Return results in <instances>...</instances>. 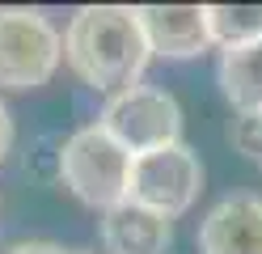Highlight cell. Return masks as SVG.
<instances>
[{"label": "cell", "instance_id": "9c48e42d", "mask_svg": "<svg viewBox=\"0 0 262 254\" xmlns=\"http://www.w3.org/2000/svg\"><path fill=\"white\" fill-rule=\"evenodd\" d=\"M220 89L237 114H262V43L228 47L220 55Z\"/></svg>", "mask_w": 262, "mask_h": 254}, {"label": "cell", "instance_id": "5b68a950", "mask_svg": "<svg viewBox=\"0 0 262 254\" xmlns=\"http://www.w3.org/2000/svg\"><path fill=\"white\" fill-rule=\"evenodd\" d=\"M63 55L55 26L34 9H0V85L34 89L47 85Z\"/></svg>", "mask_w": 262, "mask_h": 254}, {"label": "cell", "instance_id": "7c38bea8", "mask_svg": "<svg viewBox=\"0 0 262 254\" xmlns=\"http://www.w3.org/2000/svg\"><path fill=\"white\" fill-rule=\"evenodd\" d=\"M5 254H63V250L51 246V242H21V246H13V250H5Z\"/></svg>", "mask_w": 262, "mask_h": 254}, {"label": "cell", "instance_id": "7a4b0ae2", "mask_svg": "<svg viewBox=\"0 0 262 254\" xmlns=\"http://www.w3.org/2000/svg\"><path fill=\"white\" fill-rule=\"evenodd\" d=\"M127 174H131V152L102 123L80 127L59 148V178L89 208L110 212L114 203H123L127 199Z\"/></svg>", "mask_w": 262, "mask_h": 254}, {"label": "cell", "instance_id": "8fae6325", "mask_svg": "<svg viewBox=\"0 0 262 254\" xmlns=\"http://www.w3.org/2000/svg\"><path fill=\"white\" fill-rule=\"evenodd\" d=\"M228 140H233L245 157L262 161V114H237L233 127H228Z\"/></svg>", "mask_w": 262, "mask_h": 254}, {"label": "cell", "instance_id": "4fadbf2b", "mask_svg": "<svg viewBox=\"0 0 262 254\" xmlns=\"http://www.w3.org/2000/svg\"><path fill=\"white\" fill-rule=\"evenodd\" d=\"M9 144H13V119L5 110V102H0V157L9 152Z\"/></svg>", "mask_w": 262, "mask_h": 254}, {"label": "cell", "instance_id": "8992f818", "mask_svg": "<svg viewBox=\"0 0 262 254\" xmlns=\"http://www.w3.org/2000/svg\"><path fill=\"white\" fill-rule=\"evenodd\" d=\"M136 17L148 38V51H157V55L190 60L216 47L207 30V5H144L136 9Z\"/></svg>", "mask_w": 262, "mask_h": 254}, {"label": "cell", "instance_id": "3957f363", "mask_svg": "<svg viewBox=\"0 0 262 254\" xmlns=\"http://www.w3.org/2000/svg\"><path fill=\"white\" fill-rule=\"evenodd\" d=\"M199 191H203V165L182 140L169 148H152V152L131 157L127 199L140 203V208H152L173 220L194 203Z\"/></svg>", "mask_w": 262, "mask_h": 254}, {"label": "cell", "instance_id": "52a82bcc", "mask_svg": "<svg viewBox=\"0 0 262 254\" xmlns=\"http://www.w3.org/2000/svg\"><path fill=\"white\" fill-rule=\"evenodd\" d=\"M203 254H262V199L228 195L199 225Z\"/></svg>", "mask_w": 262, "mask_h": 254}, {"label": "cell", "instance_id": "ba28073f", "mask_svg": "<svg viewBox=\"0 0 262 254\" xmlns=\"http://www.w3.org/2000/svg\"><path fill=\"white\" fill-rule=\"evenodd\" d=\"M102 242L106 254H165L173 242V229L169 216L123 199L110 212H102Z\"/></svg>", "mask_w": 262, "mask_h": 254}, {"label": "cell", "instance_id": "30bf717a", "mask_svg": "<svg viewBox=\"0 0 262 254\" xmlns=\"http://www.w3.org/2000/svg\"><path fill=\"white\" fill-rule=\"evenodd\" d=\"M207 30L224 51L262 43V5H207Z\"/></svg>", "mask_w": 262, "mask_h": 254}, {"label": "cell", "instance_id": "277c9868", "mask_svg": "<svg viewBox=\"0 0 262 254\" xmlns=\"http://www.w3.org/2000/svg\"><path fill=\"white\" fill-rule=\"evenodd\" d=\"M97 123H102L131 157H140V152L178 144V135H182V110H178L173 93L152 89V85H131V89L114 93L106 102V110H102Z\"/></svg>", "mask_w": 262, "mask_h": 254}, {"label": "cell", "instance_id": "6da1fadb", "mask_svg": "<svg viewBox=\"0 0 262 254\" xmlns=\"http://www.w3.org/2000/svg\"><path fill=\"white\" fill-rule=\"evenodd\" d=\"M63 55H68L72 72L102 93H123L140 81L144 64H148V38L140 30L136 9L123 5H89L76 9L63 34Z\"/></svg>", "mask_w": 262, "mask_h": 254}]
</instances>
